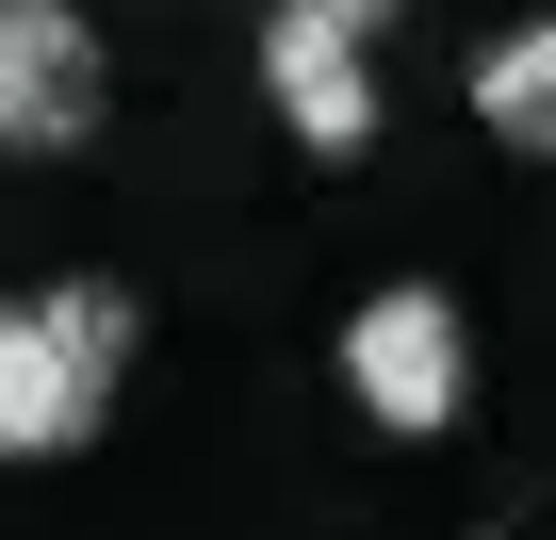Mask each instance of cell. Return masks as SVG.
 <instances>
[{"instance_id":"1","label":"cell","mask_w":556,"mask_h":540,"mask_svg":"<svg viewBox=\"0 0 556 540\" xmlns=\"http://www.w3.org/2000/svg\"><path fill=\"white\" fill-rule=\"evenodd\" d=\"M344 393H361L393 442L458 426V393H475V328H458V296H442V279H393V296H361V312H344Z\"/></svg>"},{"instance_id":"2","label":"cell","mask_w":556,"mask_h":540,"mask_svg":"<svg viewBox=\"0 0 556 540\" xmlns=\"http://www.w3.org/2000/svg\"><path fill=\"white\" fill-rule=\"evenodd\" d=\"M262 99L328 164L377 148V17H361V0H278V17H262Z\"/></svg>"},{"instance_id":"3","label":"cell","mask_w":556,"mask_h":540,"mask_svg":"<svg viewBox=\"0 0 556 540\" xmlns=\"http://www.w3.org/2000/svg\"><path fill=\"white\" fill-rule=\"evenodd\" d=\"M99 34L66 0H0V148H83L99 131Z\"/></svg>"},{"instance_id":"4","label":"cell","mask_w":556,"mask_h":540,"mask_svg":"<svg viewBox=\"0 0 556 540\" xmlns=\"http://www.w3.org/2000/svg\"><path fill=\"white\" fill-rule=\"evenodd\" d=\"M99 410L66 393V361L34 344V296H0V459H66Z\"/></svg>"},{"instance_id":"5","label":"cell","mask_w":556,"mask_h":540,"mask_svg":"<svg viewBox=\"0 0 556 540\" xmlns=\"http://www.w3.org/2000/svg\"><path fill=\"white\" fill-rule=\"evenodd\" d=\"M34 344L66 361V393H83V410H115V361H131V296H115V279H50V296H34Z\"/></svg>"},{"instance_id":"6","label":"cell","mask_w":556,"mask_h":540,"mask_svg":"<svg viewBox=\"0 0 556 540\" xmlns=\"http://www.w3.org/2000/svg\"><path fill=\"white\" fill-rule=\"evenodd\" d=\"M475 131L491 148H556V17H523V34L475 50Z\"/></svg>"}]
</instances>
